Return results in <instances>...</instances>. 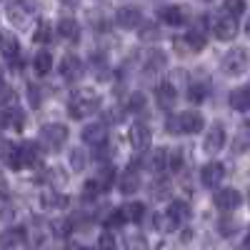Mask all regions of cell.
<instances>
[{
	"label": "cell",
	"mask_w": 250,
	"mask_h": 250,
	"mask_svg": "<svg viewBox=\"0 0 250 250\" xmlns=\"http://www.w3.org/2000/svg\"><path fill=\"white\" fill-rule=\"evenodd\" d=\"M100 103L103 100H100V95L95 90H75L70 95V100H68V113L75 120L88 118V115H93V113L100 110Z\"/></svg>",
	"instance_id": "obj_1"
},
{
	"label": "cell",
	"mask_w": 250,
	"mask_h": 250,
	"mask_svg": "<svg viewBox=\"0 0 250 250\" xmlns=\"http://www.w3.org/2000/svg\"><path fill=\"white\" fill-rule=\"evenodd\" d=\"M203 125H205V120L195 110H188V113H180L175 118H168V130L173 135H183V133L185 135H195V133L203 130Z\"/></svg>",
	"instance_id": "obj_2"
},
{
	"label": "cell",
	"mask_w": 250,
	"mask_h": 250,
	"mask_svg": "<svg viewBox=\"0 0 250 250\" xmlns=\"http://www.w3.org/2000/svg\"><path fill=\"white\" fill-rule=\"evenodd\" d=\"M40 143H43L48 150H60L62 145L68 143V128L60 123L43 125V128H40Z\"/></svg>",
	"instance_id": "obj_3"
},
{
	"label": "cell",
	"mask_w": 250,
	"mask_h": 250,
	"mask_svg": "<svg viewBox=\"0 0 250 250\" xmlns=\"http://www.w3.org/2000/svg\"><path fill=\"white\" fill-rule=\"evenodd\" d=\"M220 68H223V73H225V75H230V78L243 75V73H245V68H248V53H245L243 48H233V50H228V53L223 55V60H220Z\"/></svg>",
	"instance_id": "obj_4"
},
{
	"label": "cell",
	"mask_w": 250,
	"mask_h": 250,
	"mask_svg": "<svg viewBox=\"0 0 250 250\" xmlns=\"http://www.w3.org/2000/svg\"><path fill=\"white\" fill-rule=\"evenodd\" d=\"M213 203H215L218 210L230 213V210H235V208L243 205V195L235 190V188H223V190H218V193L213 195Z\"/></svg>",
	"instance_id": "obj_5"
},
{
	"label": "cell",
	"mask_w": 250,
	"mask_h": 250,
	"mask_svg": "<svg viewBox=\"0 0 250 250\" xmlns=\"http://www.w3.org/2000/svg\"><path fill=\"white\" fill-rule=\"evenodd\" d=\"M58 70H60V78H62V80L75 83V80L83 75V60H80L75 53H68V55H62Z\"/></svg>",
	"instance_id": "obj_6"
},
{
	"label": "cell",
	"mask_w": 250,
	"mask_h": 250,
	"mask_svg": "<svg viewBox=\"0 0 250 250\" xmlns=\"http://www.w3.org/2000/svg\"><path fill=\"white\" fill-rule=\"evenodd\" d=\"M213 33H215L218 40H233L238 35V18L220 15L215 23H213Z\"/></svg>",
	"instance_id": "obj_7"
},
{
	"label": "cell",
	"mask_w": 250,
	"mask_h": 250,
	"mask_svg": "<svg viewBox=\"0 0 250 250\" xmlns=\"http://www.w3.org/2000/svg\"><path fill=\"white\" fill-rule=\"evenodd\" d=\"M223 145H225V128L220 123H213L210 125V130L205 133V140H203V148L208 153H220L223 150Z\"/></svg>",
	"instance_id": "obj_8"
},
{
	"label": "cell",
	"mask_w": 250,
	"mask_h": 250,
	"mask_svg": "<svg viewBox=\"0 0 250 250\" xmlns=\"http://www.w3.org/2000/svg\"><path fill=\"white\" fill-rule=\"evenodd\" d=\"M130 140H133V148L138 153H145L150 148V140H153V133L148 125H143V123H135L133 128H130Z\"/></svg>",
	"instance_id": "obj_9"
},
{
	"label": "cell",
	"mask_w": 250,
	"mask_h": 250,
	"mask_svg": "<svg viewBox=\"0 0 250 250\" xmlns=\"http://www.w3.org/2000/svg\"><path fill=\"white\" fill-rule=\"evenodd\" d=\"M175 45L178 50H185V53H200L205 48V35L200 30H190V33H185V38H178Z\"/></svg>",
	"instance_id": "obj_10"
},
{
	"label": "cell",
	"mask_w": 250,
	"mask_h": 250,
	"mask_svg": "<svg viewBox=\"0 0 250 250\" xmlns=\"http://www.w3.org/2000/svg\"><path fill=\"white\" fill-rule=\"evenodd\" d=\"M223 178H225V168H223L220 163H208V165H203L200 183H203L205 188H218Z\"/></svg>",
	"instance_id": "obj_11"
},
{
	"label": "cell",
	"mask_w": 250,
	"mask_h": 250,
	"mask_svg": "<svg viewBox=\"0 0 250 250\" xmlns=\"http://www.w3.org/2000/svg\"><path fill=\"white\" fill-rule=\"evenodd\" d=\"M118 188H120L123 195L138 193V188H140V175H138V168H135V165H130V168L123 170V175H120V180H118Z\"/></svg>",
	"instance_id": "obj_12"
},
{
	"label": "cell",
	"mask_w": 250,
	"mask_h": 250,
	"mask_svg": "<svg viewBox=\"0 0 250 250\" xmlns=\"http://www.w3.org/2000/svg\"><path fill=\"white\" fill-rule=\"evenodd\" d=\"M140 23H143V13H140L138 8L125 5V8H120V10H118V25H120V28L133 30V28H138Z\"/></svg>",
	"instance_id": "obj_13"
},
{
	"label": "cell",
	"mask_w": 250,
	"mask_h": 250,
	"mask_svg": "<svg viewBox=\"0 0 250 250\" xmlns=\"http://www.w3.org/2000/svg\"><path fill=\"white\" fill-rule=\"evenodd\" d=\"M155 98H158V105L163 110H170L178 103V90H175L173 83H160L158 90H155Z\"/></svg>",
	"instance_id": "obj_14"
},
{
	"label": "cell",
	"mask_w": 250,
	"mask_h": 250,
	"mask_svg": "<svg viewBox=\"0 0 250 250\" xmlns=\"http://www.w3.org/2000/svg\"><path fill=\"white\" fill-rule=\"evenodd\" d=\"M158 18L163 20L165 25H183L185 23V10L180 8V5H163L160 10H158Z\"/></svg>",
	"instance_id": "obj_15"
},
{
	"label": "cell",
	"mask_w": 250,
	"mask_h": 250,
	"mask_svg": "<svg viewBox=\"0 0 250 250\" xmlns=\"http://www.w3.org/2000/svg\"><path fill=\"white\" fill-rule=\"evenodd\" d=\"M0 50H3V58L10 60L13 65H18V53H20V45H18V38L13 33H3L0 35Z\"/></svg>",
	"instance_id": "obj_16"
},
{
	"label": "cell",
	"mask_w": 250,
	"mask_h": 250,
	"mask_svg": "<svg viewBox=\"0 0 250 250\" xmlns=\"http://www.w3.org/2000/svg\"><path fill=\"white\" fill-rule=\"evenodd\" d=\"M83 140H85L88 145H105V140H108L105 125H103V123H93V125H88V128L83 130Z\"/></svg>",
	"instance_id": "obj_17"
},
{
	"label": "cell",
	"mask_w": 250,
	"mask_h": 250,
	"mask_svg": "<svg viewBox=\"0 0 250 250\" xmlns=\"http://www.w3.org/2000/svg\"><path fill=\"white\" fill-rule=\"evenodd\" d=\"M0 158H3V163L8 165V168H13V170L23 168V163H20V150H18L15 143H3V148H0Z\"/></svg>",
	"instance_id": "obj_18"
},
{
	"label": "cell",
	"mask_w": 250,
	"mask_h": 250,
	"mask_svg": "<svg viewBox=\"0 0 250 250\" xmlns=\"http://www.w3.org/2000/svg\"><path fill=\"white\" fill-rule=\"evenodd\" d=\"M58 33H60V38H65V40H70V43H75V40L80 38V25H78V20L75 18H60V23H58Z\"/></svg>",
	"instance_id": "obj_19"
},
{
	"label": "cell",
	"mask_w": 250,
	"mask_h": 250,
	"mask_svg": "<svg viewBox=\"0 0 250 250\" xmlns=\"http://www.w3.org/2000/svg\"><path fill=\"white\" fill-rule=\"evenodd\" d=\"M228 103H230V108L238 110V113L250 110V90L248 88H235L230 95H228Z\"/></svg>",
	"instance_id": "obj_20"
},
{
	"label": "cell",
	"mask_w": 250,
	"mask_h": 250,
	"mask_svg": "<svg viewBox=\"0 0 250 250\" xmlns=\"http://www.w3.org/2000/svg\"><path fill=\"white\" fill-rule=\"evenodd\" d=\"M18 150H20V163H23V168H30V165H35L38 163V145L33 143V140H25L23 145H18Z\"/></svg>",
	"instance_id": "obj_21"
},
{
	"label": "cell",
	"mask_w": 250,
	"mask_h": 250,
	"mask_svg": "<svg viewBox=\"0 0 250 250\" xmlns=\"http://www.w3.org/2000/svg\"><path fill=\"white\" fill-rule=\"evenodd\" d=\"M165 55L160 53V50H153L150 55H148V60H145V73L148 75H155V73H160L163 68H165Z\"/></svg>",
	"instance_id": "obj_22"
},
{
	"label": "cell",
	"mask_w": 250,
	"mask_h": 250,
	"mask_svg": "<svg viewBox=\"0 0 250 250\" xmlns=\"http://www.w3.org/2000/svg\"><path fill=\"white\" fill-rule=\"evenodd\" d=\"M40 205L43 208H55V210H62V208H68V198L65 195H60V193H45V195H40Z\"/></svg>",
	"instance_id": "obj_23"
},
{
	"label": "cell",
	"mask_w": 250,
	"mask_h": 250,
	"mask_svg": "<svg viewBox=\"0 0 250 250\" xmlns=\"http://www.w3.org/2000/svg\"><path fill=\"white\" fill-rule=\"evenodd\" d=\"M178 225H180V223H178V220H175L168 210L155 215V228H158L160 233H173V230H178Z\"/></svg>",
	"instance_id": "obj_24"
},
{
	"label": "cell",
	"mask_w": 250,
	"mask_h": 250,
	"mask_svg": "<svg viewBox=\"0 0 250 250\" xmlns=\"http://www.w3.org/2000/svg\"><path fill=\"white\" fill-rule=\"evenodd\" d=\"M123 215H125V220H130V223H140L145 218V205L138 203V200L123 205Z\"/></svg>",
	"instance_id": "obj_25"
},
{
	"label": "cell",
	"mask_w": 250,
	"mask_h": 250,
	"mask_svg": "<svg viewBox=\"0 0 250 250\" xmlns=\"http://www.w3.org/2000/svg\"><path fill=\"white\" fill-rule=\"evenodd\" d=\"M93 180L98 183V188H100V190L105 193L108 188L113 185V180H115V170H113V165H105V168H100V173H98Z\"/></svg>",
	"instance_id": "obj_26"
},
{
	"label": "cell",
	"mask_w": 250,
	"mask_h": 250,
	"mask_svg": "<svg viewBox=\"0 0 250 250\" xmlns=\"http://www.w3.org/2000/svg\"><path fill=\"white\" fill-rule=\"evenodd\" d=\"M168 213H170L178 223H183V220L190 218V205H188L185 200H173L170 208H168Z\"/></svg>",
	"instance_id": "obj_27"
},
{
	"label": "cell",
	"mask_w": 250,
	"mask_h": 250,
	"mask_svg": "<svg viewBox=\"0 0 250 250\" xmlns=\"http://www.w3.org/2000/svg\"><path fill=\"white\" fill-rule=\"evenodd\" d=\"M33 65H35V70H38L40 75H48L50 68H53V55H50L48 50H40V53L35 55V60H33Z\"/></svg>",
	"instance_id": "obj_28"
},
{
	"label": "cell",
	"mask_w": 250,
	"mask_h": 250,
	"mask_svg": "<svg viewBox=\"0 0 250 250\" xmlns=\"http://www.w3.org/2000/svg\"><path fill=\"white\" fill-rule=\"evenodd\" d=\"M0 123H3V125H13V128H18V130H20V128L25 125V115L20 113L18 108H10V110H5V113H3Z\"/></svg>",
	"instance_id": "obj_29"
},
{
	"label": "cell",
	"mask_w": 250,
	"mask_h": 250,
	"mask_svg": "<svg viewBox=\"0 0 250 250\" xmlns=\"http://www.w3.org/2000/svg\"><path fill=\"white\" fill-rule=\"evenodd\" d=\"M168 160H170V150H165V148L155 150V153H153V160H150L153 170H155V173H163V170H168Z\"/></svg>",
	"instance_id": "obj_30"
},
{
	"label": "cell",
	"mask_w": 250,
	"mask_h": 250,
	"mask_svg": "<svg viewBox=\"0 0 250 250\" xmlns=\"http://www.w3.org/2000/svg\"><path fill=\"white\" fill-rule=\"evenodd\" d=\"M208 98V85H203V83H190L188 85V100L190 103H203Z\"/></svg>",
	"instance_id": "obj_31"
},
{
	"label": "cell",
	"mask_w": 250,
	"mask_h": 250,
	"mask_svg": "<svg viewBox=\"0 0 250 250\" xmlns=\"http://www.w3.org/2000/svg\"><path fill=\"white\" fill-rule=\"evenodd\" d=\"M25 238V230L23 228H10V230H5L3 235H0V245H15Z\"/></svg>",
	"instance_id": "obj_32"
},
{
	"label": "cell",
	"mask_w": 250,
	"mask_h": 250,
	"mask_svg": "<svg viewBox=\"0 0 250 250\" xmlns=\"http://www.w3.org/2000/svg\"><path fill=\"white\" fill-rule=\"evenodd\" d=\"M223 10H225V15H230V18H240L245 13V0H225Z\"/></svg>",
	"instance_id": "obj_33"
},
{
	"label": "cell",
	"mask_w": 250,
	"mask_h": 250,
	"mask_svg": "<svg viewBox=\"0 0 250 250\" xmlns=\"http://www.w3.org/2000/svg\"><path fill=\"white\" fill-rule=\"evenodd\" d=\"M50 38H53V28H50V23H40L38 28H35V35H33V40L35 43H50Z\"/></svg>",
	"instance_id": "obj_34"
},
{
	"label": "cell",
	"mask_w": 250,
	"mask_h": 250,
	"mask_svg": "<svg viewBox=\"0 0 250 250\" xmlns=\"http://www.w3.org/2000/svg\"><path fill=\"white\" fill-rule=\"evenodd\" d=\"M145 103H148V100H145L143 93H133L130 100H128V110H130V113H140V110L145 108Z\"/></svg>",
	"instance_id": "obj_35"
},
{
	"label": "cell",
	"mask_w": 250,
	"mask_h": 250,
	"mask_svg": "<svg viewBox=\"0 0 250 250\" xmlns=\"http://www.w3.org/2000/svg\"><path fill=\"white\" fill-rule=\"evenodd\" d=\"M48 180H50L55 188H65V183H68V178L62 175L60 168H50V170H48Z\"/></svg>",
	"instance_id": "obj_36"
},
{
	"label": "cell",
	"mask_w": 250,
	"mask_h": 250,
	"mask_svg": "<svg viewBox=\"0 0 250 250\" xmlns=\"http://www.w3.org/2000/svg\"><path fill=\"white\" fill-rule=\"evenodd\" d=\"M183 168V150H170V160H168V170L178 173Z\"/></svg>",
	"instance_id": "obj_37"
},
{
	"label": "cell",
	"mask_w": 250,
	"mask_h": 250,
	"mask_svg": "<svg viewBox=\"0 0 250 250\" xmlns=\"http://www.w3.org/2000/svg\"><path fill=\"white\" fill-rule=\"evenodd\" d=\"M138 35H140V40H158V35H160V33H158V28H155V25L145 23V25L140 28V33H138Z\"/></svg>",
	"instance_id": "obj_38"
},
{
	"label": "cell",
	"mask_w": 250,
	"mask_h": 250,
	"mask_svg": "<svg viewBox=\"0 0 250 250\" xmlns=\"http://www.w3.org/2000/svg\"><path fill=\"white\" fill-rule=\"evenodd\" d=\"M98 250H115V238L113 233H103L98 238Z\"/></svg>",
	"instance_id": "obj_39"
},
{
	"label": "cell",
	"mask_w": 250,
	"mask_h": 250,
	"mask_svg": "<svg viewBox=\"0 0 250 250\" xmlns=\"http://www.w3.org/2000/svg\"><path fill=\"white\" fill-rule=\"evenodd\" d=\"M70 163H73L75 170H83V168H85V153H83L80 148H75V150L70 153Z\"/></svg>",
	"instance_id": "obj_40"
},
{
	"label": "cell",
	"mask_w": 250,
	"mask_h": 250,
	"mask_svg": "<svg viewBox=\"0 0 250 250\" xmlns=\"http://www.w3.org/2000/svg\"><path fill=\"white\" fill-rule=\"evenodd\" d=\"M235 230H238V223L235 220H223L220 223V235H225V238H230V235H235Z\"/></svg>",
	"instance_id": "obj_41"
},
{
	"label": "cell",
	"mask_w": 250,
	"mask_h": 250,
	"mask_svg": "<svg viewBox=\"0 0 250 250\" xmlns=\"http://www.w3.org/2000/svg\"><path fill=\"white\" fill-rule=\"evenodd\" d=\"M103 190H100V188H98V183L95 180H88L85 185H83V195H85V198H98Z\"/></svg>",
	"instance_id": "obj_42"
},
{
	"label": "cell",
	"mask_w": 250,
	"mask_h": 250,
	"mask_svg": "<svg viewBox=\"0 0 250 250\" xmlns=\"http://www.w3.org/2000/svg\"><path fill=\"white\" fill-rule=\"evenodd\" d=\"M238 145L240 148H250V123H245L240 128V135H238Z\"/></svg>",
	"instance_id": "obj_43"
},
{
	"label": "cell",
	"mask_w": 250,
	"mask_h": 250,
	"mask_svg": "<svg viewBox=\"0 0 250 250\" xmlns=\"http://www.w3.org/2000/svg\"><path fill=\"white\" fill-rule=\"evenodd\" d=\"M168 193H170V185L168 183H155L153 185V198H168Z\"/></svg>",
	"instance_id": "obj_44"
},
{
	"label": "cell",
	"mask_w": 250,
	"mask_h": 250,
	"mask_svg": "<svg viewBox=\"0 0 250 250\" xmlns=\"http://www.w3.org/2000/svg\"><path fill=\"white\" fill-rule=\"evenodd\" d=\"M123 223H128L125 215H123V208H120V210H113V215L108 218V228H120Z\"/></svg>",
	"instance_id": "obj_45"
},
{
	"label": "cell",
	"mask_w": 250,
	"mask_h": 250,
	"mask_svg": "<svg viewBox=\"0 0 250 250\" xmlns=\"http://www.w3.org/2000/svg\"><path fill=\"white\" fill-rule=\"evenodd\" d=\"M15 100V90L13 88H0V108H3V105H8V103H13Z\"/></svg>",
	"instance_id": "obj_46"
},
{
	"label": "cell",
	"mask_w": 250,
	"mask_h": 250,
	"mask_svg": "<svg viewBox=\"0 0 250 250\" xmlns=\"http://www.w3.org/2000/svg\"><path fill=\"white\" fill-rule=\"evenodd\" d=\"M53 230H55V235H68L70 233V223L68 220H55L53 223Z\"/></svg>",
	"instance_id": "obj_47"
},
{
	"label": "cell",
	"mask_w": 250,
	"mask_h": 250,
	"mask_svg": "<svg viewBox=\"0 0 250 250\" xmlns=\"http://www.w3.org/2000/svg\"><path fill=\"white\" fill-rule=\"evenodd\" d=\"M28 100H30L33 108L40 105V90H38V85H28Z\"/></svg>",
	"instance_id": "obj_48"
},
{
	"label": "cell",
	"mask_w": 250,
	"mask_h": 250,
	"mask_svg": "<svg viewBox=\"0 0 250 250\" xmlns=\"http://www.w3.org/2000/svg\"><path fill=\"white\" fill-rule=\"evenodd\" d=\"M243 248H245V250H250V230H248V235H245V243H243Z\"/></svg>",
	"instance_id": "obj_49"
},
{
	"label": "cell",
	"mask_w": 250,
	"mask_h": 250,
	"mask_svg": "<svg viewBox=\"0 0 250 250\" xmlns=\"http://www.w3.org/2000/svg\"><path fill=\"white\" fill-rule=\"evenodd\" d=\"M70 250H85V248H80V245H70Z\"/></svg>",
	"instance_id": "obj_50"
},
{
	"label": "cell",
	"mask_w": 250,
	"mask_h": 250,
	"mask_svg": "<svg viewBox=\"0 0 250 250\" xmlns=\"http://www.w3.org/2000/svg\"><path fill=\"white\" fill-rule=\"evenodd\" d=\"M0 83H3V68H0Z\"/></svg>",
	"instance_id": "obj_51"
},
{
	"label": "cell",
	"mask_w": 250,
	"mask_h": 250,
	"mask_svg": "<svg viewBox=\"0 0 250 250\" xmlns=\"http://www.w3.org/2000/svg\"><path fill=\"white\" fill-rule=\"evenodd\" d=\"M200 3H210V0H200Z\"/></svg>",
	"instance_id": "obj_52"
},
{
	"label": "cell",
	"mask_w": 250,
	"mask_h": 250,
	"mask_svg": "<svg viewBox=\"0 0 250 250\" xmlns=\"http://www.w3.org/2000/svg\"><path fill=\"white\" fill-rule=\"evenodd\" d=\"M248 90H250V88H248Z\"/></svg>",
	"instance_id": "obj_53"
}]
</instances>
